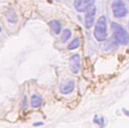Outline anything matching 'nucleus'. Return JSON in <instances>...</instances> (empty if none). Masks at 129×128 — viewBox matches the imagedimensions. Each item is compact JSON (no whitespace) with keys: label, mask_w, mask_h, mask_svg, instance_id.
<instances>
[{"label":"nucleus","mask_w":129,"mask_h":128,"mask_svg":"<svg viewBox=\"0 0 129 128\" xmlns=\"http://www.w3.org/2000/svg\"><path fill=\"white\" fill-rule=\"evenodd\" d=\"M113 39L117 45H128L129 44V33L117 22H112Z\"/></svg>","instance_id":"1"},{"label":"nucleus","mask_w":129,"mask_h":128,"mask_svg":"<svg viewBox=\"0 0 129 128\" xmlns=\"http://www.w3.org/2000/svg\"><path fill=\"white\" fill-rule=\"evenodd\" d=\"M107 34H108V31H107V18L105 15H101L98 19V21H95L94 38L99 42H103L107 39Z\"/></svg>","instance_id":"2"},{"label":"nucleus","mask_w":129,"mask_h":128,"mask_svg":"<svg viewBox=\"0 0 129 128\" xmlns=\"http://www.w3.org/2000/svg\"><path fill=\"white\" fill-rule=\"evenodd\" d=\"M112 10H113V14H114L116 18H124L127 15V13H128L127 6L124 5L123 1H121V0H115V1H113Z\"/></svg>","instance_id":"3"},{"label":"nucleus","mask_w":129,"mask_h":128,"mask_svg":"<svg viewBox=\"0 0 129 128\" xmlns=\"http://www.w3.org/2000/svg\"><path fill=\"white\" fill-rule=\"evenodd\" d=\"M95 14H96V8L94 5L90 6L85 12V25L87 28H90L94 25V22H95Z\"/></svg>","instance_id":"4"},{"label":"nucleus","mask_w":129,"mask_h":128,"mask_svg":"<svg viewBox=\"0 0 129 128\" xmlns=\"http://www.w3.org/2000/svg\"><path fill=\"white\" fill-rule=\"evenodd\" d=\"M95 0H74V7L79 13H83L90 6H93Z\"/></svg>","instance_id":"5"},{"label":"nucleus","mask_w":129,"mask_h":128,"mask_svg":"<svg viewBox=\"0 0 129 128\" xmlns=\"http://www.w3.org/2000/svg\"><path fill=\"white\" fill-rule=\"evenodd\" d=\"M69 68H71V72L74 73V74H78L80 69H81V58L79 54H74L72 55L71 59H69Z\"/></svg>","instance_id":"6"},{"label":"nucleus","mask_w":129,"mask_h":128,"mask_svg":"<svg viewBox=\"0 0 129 128\" xmlns=\"http://www.w3.org/2000/svg\"><path fill=\"white\" fill-rule=\"evenodd\" d=\"M75 88V81L73 79H68V80H64L61 85H60V93L63 95L71 94L74 92Z\"/></svg>","instance_id":"7"},{"label":"nucleus","mask_w":129,"mask_h":128,"mask_svg":"<svg viewBox=\"0 0 129 128\" xmlns=\"http://www.w3.org/2000/svg\"><path fill=\"white\" fill-rule=\"evenodd\" d=\"M42 102H44V100H42V98H41L40 95L33 94L31 96V106L33 108H39L42 105Z\"/></svg>","instance_id":"8"},{"label":"nucleus","mask_w":129,"mask_h":128,"mask_svg":"<svg viewBox=\"0 0 129 128\" xmlns=\"http://www.w3.org/2000/svg\"><path fill=\"white\" fill-rule=\"evenodd\" d=\"M49 26H51L52 31L54 32L55 34H60L62 31V26H61V22L58 20H52L49 21Z\"/></svg>","instance_id":"9"},{"label":"nucleus","mask_w":129,"mask_h":128,"mask_svg":"<svg viewBox=\"0 0 129 128\" xmlns=\"http://www.w3.org/2000/svg\"><path fill=\"white\" fill-rule=\"evenodd\" d=\"M106 44L103 45V47H105L106 51H115L116 47H117V44L115 42L114 39H108V40H105Z\"/></svg>","instance_id":"10"},{"label":"nucleus","mask_w":129,"mask_h":128,"mask_svg":"<svg viewBox=\"0 0 129 128\" xmlns=\"http://www.w3.org/2000/svg\"><path fill=\"white\" fill-rule=\"evenodd\" d=\"M6 18H7V20L10 21V22H12V24H15L18 20V18H17V13L14 12L12 8H10V10H7L6 12Z\"/></svg>","instance_id":"11"},{"label":"nucleus","mask_w":129,"mask_h":128,"mask_svg":"<svg viewBox=\"0 0 129 128\" xmlns=\"http://www.w3.org/2000/svg\"><path fill=\"white\" fill-rule=\"evenodd\" d=\"M80 39L79 38H75L74 40H72L69 44H68V46H67V48L69 49V51H73V49H76V48L80 46Z\"/></svg>","instance_id":"12"},{"label":"nucleus","mask_w":129,"mask_h":128,"mask_svg":"<svg viewBox=\"0 0 129 128\" xmlns=\"http://www.w3.org/2000/svg\"><path fill=\"white\" fill-rule=\"evenodd\" d=\"M93 121H94V123H96V125L99 126V127H105V118L103 116H99V115H95L94 116V119H93Z\"/></svg>","instance_id":"13"},{"label":"nucleus","mask_w":129,"mask_h":128,"mask_svg":"<svg viewBox=\"0 0 129 128\" xmlns=\"http://www.w3.org/2000/svg\"><path fill=\"white\" fill-rule=\"evenodd\" d=\"M72 37V31L71 30H64L62 31L61 34V41L62 42H66L67 40H69V38Z\"/></svg>","instance_id":"14"},{"label":"nucleus","mask_w":129,"mask_h":128,"mask_svg":"<svg viewBox=\"0 0 129 128\" xmlns=\"http://www.w3.org/2000/svg\"><path fill=\"white\" fill-rule=\"evenodd\" d=\"M34 126H35V127H39V126H42V122H35V123H34Z\"/></svg>","instance_id":"15"},{"label":"nucleus","mask_w":129,"mask_h":128,"mask_svg":"<svg viewBox=\"0 0 129 128\" xmlns=\"http://www.w3.org/2000/svg\"><path fill=\"white\" fill-rule=\"evenodd\" d=\"M123 113H124V114H126L127 116H129V112L127 111V109H123Z\"/></svg>","instance_id":"16"},{"label":"nucleus","mask_w":129,"mask_h":128,"mask_svg":"<svg viewBox=\"0 0 129 128\" xmlns=\"http://www.w3.org/2000/svg\"><path fill=\"white\" fill-rule=\"evenodd\" d=\"M0 32H1V26H0Z\"/></svg>","instance_id":"17"}]
</instances>
